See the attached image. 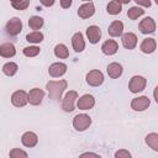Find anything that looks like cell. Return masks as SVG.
<instances>
[{
    "mask_svg": "<svg viewBox=\"0 0 158 158\" xmlns=\"http://www.w3.org/2000/svg\"><path fill=\"white\" fill-rule=\"evenodd\" d=\"M40 47H37V46H30V47H25L23 48V54L26 56V57H36L38 53H40Z\"/></svg>",
    "mask_w": 158,
    "mask_h": 158,
    "instance_id": "30",
    "label": "cell"
},
{
    "mask_svg": "<svg viewBox=\"0 0 158 158\" xmlns=\"http://www.w3.org/2000/svg\"><path fill=\"white\" fill-rule=\"evenodd\" d=\"M138 28L139 31L143 33V35H148V33H153L156 31V22L152 17H144L139 25H138Z\"/></svg>",
    "mask_w": 158,
    "mask_h": 158,
    "instance_id": "8",
    "label": "cell"
},
{
    "mask_svg": "<svg viewBox=\"0 0 158 158\" xmlns=\"http://www.w3.org/2000/svg\"><path fill=\"white\" fill-rule=\"evenodd\" d=\"M151 104V100L147 96H139V98H135L131 101V107L135 111H144L146 109H148Z\"/></svg>",
    "mask_w": 158,
    "mask_h": 158,
    "instance_id": "9",
    "label": "cell"
},
{
    "mask_svg": "<svg viewBox=\"0 0 158 158\" xmlns=\"http://www.w3.org/2000/svg\"><path fill=\"white\" fill-rule=\"evenodd\" d=\"M44 96V91L38 88H33L28 91V102L31 105H40L42 102V99Z\"/></svg>",
    "mask_w": 158,
    "mask_h": 158,
    "instance_id": "10",
    "label": "cell"
},
{
    "mask_svg": "<svg viewBox=\"0 0 158 158\" xmlns=\"http://www.w3.org/2000/svg\"><path fill=\"white\" fill-rule=\"evenodd\" d=\"M94 14H95V6H94V4H93L91 1L83 4V5L79 6V9H78V15H79V17H81V19H89V17H91Z\"/></svg>",
    "mask_w": 158,
    "mask_h": 158,
    "instance_id": "11",
    "label": "cell"
},
{
    "mask_svg": "<svg viewBox=\"0 0 158 158\" xmlns=\"http://www.w3.org/2000/svg\"><path fill=\"white\" fill-rule=\"evenodd\" d=\"M115 157L116 158H130L131 153L128 151H126V149H120V151H117L115 153Z\"/></svg>",
    "mask_w": 158,
    "mask_h": 158,
    "instance_id": "33",
    "label": "cell"
},
{
    "mask_svg": "<svg viewBox=\"0 0 158 158\" xmlns=\"http://www.w3.org/2000/svg\"><path fill=\"white\" fill-rule=\"evenodd\" d=\"M116 1H118L120 4H128V2L132 1V0H116Z\"/></svg>",
    "mask_w": 158,
    "mask_h": 158,
    "instance_id": "39",
    "label": "cell"
},
{
    "mask_svg": "<svg viewBox=\"0 0 158 158\" xmlns=\"http://www.w3.org/2000/svg\"><path fill=\"white\" fill-rule=\"evenodd\" d=\"M22 31V21L19 17H11L5 25V32L9 36H17Z\"/></svg>",
    "mask_w": 158,
    "mask_h": 158,
    "instance_id": "2",
    "label": "cell"
},
{
    "mask_svg": "<svg viewBox=\"0 0 158 158\" xmlns=\"http://www.w3.org/2000/svg\"><path fill=\"white\" fill-rule=\"evenodd\" d=\"M109 35L112 36V37H118L122 35L123 32V23L121 21H114L111 22V25L109 26V30H107Z\"/></svg>",
    "mask_w": 158,
    "mask_h": 158,
    "instance_id": "21",
    "label": "cell"
},
{
    "mask_svg": "<svg viewBox=\"0 0 158 158\" xmlns=\"http://www.w3.org/2000/svg\"><path fill=\"white\" fill-rule=\"evenodd\" d=\"M67 86H68V83H67V80H64V79L58 80V81H56V80L48 81L47 85H46V88H47V90H48L49 99H52V100H54V101H58V100L62 98V94H63V91L67 89Z\"/></svg>",
    "mask_w": 158,
    "mask_h": 158,
    "instance_id": "1",
    "label": "cell"
},
{
    "mask_svg": "<svg viewBox=\"0 0 158 158\" xmlns=\"http://www.w3.org/2000/svg\"><path fill=\"white\" fill-rule=\"evenodd\" d=\"M77 105L80 110H89L95 105V98L90 94H85L80 99H78Z\"/></svg>",
    "mask_w": 158,
    "mask_h": 158,
    "instance_id": "13",
    "label": "cell"
},
{
    "mask_svg": "<svg viewBox=\"0 0 158 158\" xmlns=\"http://www.w3.org/2000/svg\"><path fill=\"white\" fill-rule=\"evenodd\" d=\"M54 54H56V57L64 59V58L69 57V51H68V48L63 43H59V44H57L54 47Z\"/></svg>",
    "mask_w": 158,
    "mask_h": 158,
    "instance_id": "26",
    "label": "cell"
},
{
    "mask_svg": "<svg viewBox=\"0 0 158 158\" xmlns=\"http://www.w3.org/2000/svg\"><path fill=\"white\" fill-rule=\"evenodd\" d=\"M143 14H144V10H142V9L138 7V6H132V7H130L128 11H127V16H128V19H131V20H136V19H138L139 16H142Z\"/></svg>",
    "mask_w": 158,
    "mask_h": 158,
    "instance_id": "29",
    "label": "cell"
},
{
    "mask_svg": "<svg viewBox=\"0 0 158 158\" xmlns=\"http://www.w3.org/2000/svg\"><path fill=\"white\" fill-rule=\"evenodd\" d=\"M21 142H22V144H23L25 147L31 148V147H35V146L37 144V142H38V137H37V135H36L35 132L28 131V132H25V133L22 135V137H21Z\"/></svg>",
    "mask_w": 158,
    "mask_h": 158,
    "instance_id": "16",
    "label": "cell"
},
{
    "mask_svg": "<svg viewBox=\"0 0 158 158\" xmlns=\"http://www.w3.org/2000/svg\"><path fill=\"white\" fill-rule=\"evenodd\" d=\"M17 69H19V67H17V64L14 63V62H7V63H5V64L2 65V73H4L5 75H7V77L15 75L16 72H17Z\"/></svg>",
    "mask_w": 158,
    "mask_h": 158,
    "instance_id": "24",
    "label": "cell"
},
{
    "mask_svg": "<svg viewBox=\"0 0 158 158\" xmlns=\"http://www.w3.org/2000/svg\"><path fill=\"white\" fill-rule=\"evenodd\" d=\"M40 1H41V4H42L43 6H46V7H51V6H53V4H54L56 0H40Z\"/></svg>",
    "mask_w": 158,
    "mask_h": 158,
    "instance_id": "35",
    "label": "cell"
},
{
    "mask_svg": "<svg viewBox=\"0 0 158 158\" xmlns=\"http://www.w3.org/2000/svg\"><path fill=\"white\" fill-rule=\"evenodd\" d=\"M121 5H122V4H120V2L116 1V0L110 1V2L107 4V6H106L107 14H110V15H118V14L121 12V10H122V6H121Z\"/></svg>",
    "mask_w": 158,
    "mask_h": 158,
    "instance_id": "23",
    "label": "cell"
},
{
    "mask_svg": "<svg viewBox=\"0 0 158 158\" xmlns=\"http://www.w3.org/2000/svg\"><path fill=\"white\" fill-rule=\"evenodd\" d=\"M106 70H107L109 77L116 79V78L121 77V74H122V65H121L120 63L114 62V63H110V64L107 65V69H106Z\"/></svg>",
    "mask_w": 158,
    "mask_h": 158,
    "instance_id": "22",
    "label": "cell"
},
{
    "mask_svg": "<svg viewBox=\"0 0 158 158\" xmlns=\"http://www.w3.org/2000/svg\"><path fill=\"white\" fill-rule=\"evenodd\" d=\"M11 2H15V1H19V0H10Z\"/></svg>",
    "mask_w": 158,
    "mask_h": 158,
    "instance_id": "40",
    "label": "cell"
},
{
    "mask_svg": "<svg viewBox=\"0 0 158 158\" xmlns=\"http://www.w3.org/2000/svg\"><path fill=\"white\" fill-rule=\"evenodd\" d=\"M9 156H10L11 158H26V157H27V153H26L25 151L20 149V148H14V149L10 151Z\"/></svg>",
    "mask_w": 158,
    "mask_h": 158,
    "instance_id": "32",
    "label": "cell"
},
{
    "mask_svg": "<svg viewBox=\"0 0 158 158\" xmlns=\"http://www.w3.org/2000/svg\"><path fill=\"white\" fill-rule=\"evenodd\" d=\"M90 125H91V118L86 114H79L73 118V126L79 132L85 131L86 128H89Z\"/></svg>",
    "mask_w": 158,
    "mask_h": 158,
    "instance_id": "3",
    "label": "cell"
},
{
    "mask_svg": "<svg viewBox=\"0 0 158 158\" xmlns=\"http://www.w3.org/2000/svg\"><path fill=\"white\" fill-rule=\"evenodd\" d=\"M26 41L30 42V43H41L43 41V35L41 32H31V33H27L26 35Z\"/></svg>",
    "mask_w": 158,
    "mask_h": 158,
    "instance_id": "28",
    "label": "cell"
},
{
    "mask_svg": "<svg viewBox=\"0 0 158 158\" xmlns=\"http://www.w3.org/2000/svg\"><path fill=\"white\" fill-rule=\"evenodd\" d=\"M153 96H154V100H156V102L158 104V85L156 86V89H154V91H153Z\"/></svg>",
    "mask_w": 158,
    "mask_h": 158,
    "instance_id": "37",
    "label": "cell"
},
{
    "mask_svg": "<svg viewBox=\"0 0 158 158\" xmlns=\"http://www.w3.org/2000/svg\"><path fill=\"white\" fill-rule=\"evenodd\" d=\"M88 156H91V157H99V154L96 153H83L81 157H88Z\"/></svg>",
    "mask_w": 158,
    "mask_h": 158,
    "instance_id": "38",
    "label": "cell"
},
{
    "mask_svg": "<svg viewBox=\"0 0 158 158\" xmlns=\"http://www.w3.org/2000/svg\"><path fill=\"white\" fill-rule=\"evenodd\" d=\"M43 23H44V21H43V19L40 17V16H32V17H30V20H28V26H30V28H32V30H40V28L43 26Z\"/></svg>",
    "mask_w": 158,
    "mask_h": 158,
    "instance_id": "27",
    "label": "cell"
},
{
    "mask_svg": "<svg viewBox=\"0 0 158 158\" xmlns=\"http://www.w3.org/2000/svg\"><path fill=\"white\" fill-rule=\"evenodd\" d=\"M154 1H156V4H157V5H158V0H154Z\"/></svg>",
    "mask_w": 158,
    "mask_h": 158,
    "instance_id": "42",
    "label": "cell"
},
{
    "mask_svg": "<svg viewBox=\"0 0 158 158\" xmlns=\"http://www.w3.org/2000/svg\"><path fill=\"white\" fill-rule=\"evenodd\" d=\"M16 54V48L12 43H2L0 46V56L4 57V58H11Z\"/></svg>",
    "mask_w": 158,
    "mask_h": 158,
    "instance_id": "20",
    "label": "cell"
},
{
    "mask_svg": "<svg viewBox=\"0 0 158 158\" xmlns=\"http://www.w3.org/2000/svg\"><path fill=\"white\" fill-rule=\"evenodd\" d=\"M12 7L16 9V10H26L30 5V0H19V1H15V2H11Z\"/></svg>",
    "mask_w": 158,
    "mask_h": 158,
    "instance_id": "31",
    "label": "cell"
},
{
    "mask_svg": "<svg viewBox=\"0 0 158 158\" xmlns=\"http://www.w3.org/2000/svg\"><path fill=\"white\" fill-rule=\"evenodd\" d=\"M72 46L75 52H81L85 48V41L83 38V35L80 32H77L72 37Z\"/></svg>",
    "mask_w": 158,
    "mask_h": 158,
    "instance_id": "19",
    "label": "cell"
},
{
    "mask_svg": "<svg viewBox=\"0 0 158 158\" xmlns=\"http://www.w3.org/2000/svg\"><path fill=\"white\" fill-rule=\"evenodd\" d=\"M101 51H102V53L106 54V56H112V54H115V53L118 51V44H117V42L114 41V40H107V41H105V42L102 43Z\"/></svg>",
    "mask_w": 158,
    "mask_h": 158,
    "instance_id": "17",
    "label": "cell"
},
{
    "mask_svg": "<svg viewBox=\"0 0 158 158\" xmlns=\"http://www.w3.org/2000/svg\"><path fill=\"white\" fill-rule=\"evenodd\" d=\"M86 83L91 86H99L104 83V75L100 70L93 69L86 74Z\"/></svg>",
    "mask_w": 158,
    "mask_h": 158,
    "instance_id": "7",
    "label": "cell"
},
{
    "mask_svg": "<svg viewBox=\"0 0 158 158\" xmlns=\"http://www.w3.org/2000/svg\"><path fill=\"white\" fill-rule=\"evenodd\" d=\"M156 47H157V43L154 38H144L139 46V49L146 54H151L156 51Z\"/></svg>",
    "mask_w": 158,
    "mask_h": 158,
    "instance_id": "18",
    "label": "cell"
},
{
    "mask_svg": "<svg viewBox=\"0 0 158 158\" xmlns=\"http://www.w3.org/2000/svg\"><path fill=\"white\" fill-rule=\"evenodd\" d=\"M11 102L16 107H23L28 102V93L25 90H16L11 95Z\"/></svg>",
    "mask_w": 158,
    "mask_h": 158,
    "instance_id": "5",
    "label": "cell"
},
{
    "mask_svg": "<svg viewBox=\"0 0 158 158\" xmlns=\"http://www.w3.org/2000/svg\"><path fill=\"white\" fill-rule=\"evenodd\" d=\"M121 41H122V46L126 49H133L137 44V36L132 32H127V33L122 35Z\"/></svg>",
    "mask_w": 158,
    "mask_h": 158,
    "instance_id": "15",
    "label": "cell"
},
{
    "mask_svg": "<svg viewBox=\"0 0 158 158\" xmlns=\"http://www.w3.org/2000/svg\"><path fill=\"white\" fill-rule=\"evenodd\" d=\"M86 36H88L89 42L93 43V44H95V43H98V42L100 41V38H101V30H100L98 26H95V25L89 26V27L86 28Z\"/></svg>",
    "mask_w": 158,
    "mask_h": 158,
    "instance_id": "14",
    "label": "cell"
},
{
    "mask_svg": "<svg viewBox=\"0 0 158 158\" xmlns=\"http://www.w3.org/2000/svg\"><path fill=\"white\" fill-rule=\"evenodd\" d=\"M81 1H88V2H89V1H90V0H81Z\"/></svg>",
    "mask_w": 158,
    "mask_h": 158,
    "instance_id": "41",
    "label": "cell"
},
{
    "mask_svg": "<svg viewBox=\"0 0 158 158\" xmlns=\"http://www.w3.org/2000/svg\"><path fill=\"white\" fill-rule=\"evenodd\" d=\"M65 72H67V65H65L64 63H60V62L53 63V64H51L49 68H48V73H49V75L53 77V78H59V77H62L63 74H65Z\"/></svg>",
    "mask_w": 158,
    "mask_h": 158,
    "instance_id": "12",
    "label": "cell"
},
{
    "mask_svg": "<svg viewBox=\"0 0 158 158\" xmlns=\"http://www.w3.org/2000/svg\"><path fill=\"white\" fill-rule=\"evenodd\" d=\"M137 5L144 6V7H151V0H133Z\"/></svg>",
    "mask_w": 158,
    "mask_h": 158,
    "instance_id": "34",
    "label": "cell"
},
{
    "mask_svg": "<svg viewBox=\"0 0 158 158\" xmlns=\"http://www.w3.org/2000/svg\"><path fill=\"white\" fill-rule=\"evenodd\" d=\"M75 99H78V93L74 91V90H70L65 94L64 99H63V102H62V109L65 111V112H72L74 110V101Z\"/></svg>",
    "mask_w": 158,
    "mask_h": 158,
    "instance_id": "6",
    "label": "cell"
},
{
    "mask_svg": "<svg viewBox=\"0 0 158 158\" xmlns=\"http://www.w3.org/2000/svg\"><path fill=\"white\" fill-rule=\"evenodd\" d=\"M146 84H147L146 78H143L141 75H135V77L131 78V80L128 83V89H130L131 93L136 94V93L143 91L144 88H146Z\"/></svg>",
    "mask_w": 158,
    "mask_h": 158,
    "instance_id": "4",
    "label": "cell"
},
{
    "mask_svg": "<svg viewBox=\"0 0 158 158\" xmlns=\"http://www.w3.org/2000/svg\"><path fill=\"white\" fill-rule=\"evenodd\" d=\"M72 5V0H60V6L63 9H68Z\"/></svg>",
    "mask_w": 158,
    "mask_h": 158,
    "instance_id": "36",
    "label": "cell"
},
{
    "mask_svg": "<svg viewBox=\"0 0 158 158\" xmlns=\"http://www.w3.org/2000/svg\"><path fill=\"white\" fill-rule=\"evenodd\" d=\"M146 143L156 152H158V133H148L146 136Z\"/></svg>",
    "mask_w": 158,
    "mask_h": 158,
    "instance_id": "25",
    "label": "cell"
}]
</instances>
